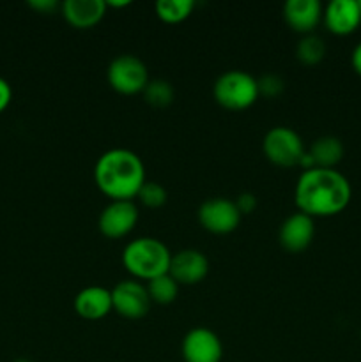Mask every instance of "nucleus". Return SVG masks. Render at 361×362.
<instances>
[{
  "label": "nucleus",
  "mask_w": 361,
  "mask_h": 362,
  "mask_svg": "<svg viewBox=\"0 0 361 362\" xmlns=\"http://www.w3.org/2000/svg\"><path fill=\"white\" fill-rule=\"evenodd\" d=\"M62 16L71 27L87 30L96 27L106 13V2L103 0H66L60 4Z\"/></svg>",
  "instance_id": "obj_13"
},
{
  "label": "nucleus",
  "mask_w": 361,
  "mask_h": 362,
  "mask_svg": "<svg viewBox=\"0 0 361 362\" xmlns=\"http://www.w3.org/2000/svg\"><path fill=\"white\" fill-rule=\"evenodd\" d=\"M138 223V209L133 202L112 200L101 211L98 219L99 232L106 239H122L133 232Z\"/></svg>",
  "instance_id": "obj_9"
},
{
  "label": "nucleus",
  "mask_w": 361,
  "mask_h": 362,
  "mask_svg": "<svg viewBox=\"0 0 361 362\" xmlns=\"http://www.w3.org/2000/svg\"><path fill=\"white\" fill-rule=\"evenodd\" d=\"M216 103L227 110L241 112L258 99V83L246 71H227L216 80L212 88Z\"/></svg>",
  "instance_id": "obj_4"
},
{
  "label": "nucleus",
  "mask_w": 361,
  "mask_h": 362,
  "mask_svg": "<svg viewBox=\"0 0 361 362\" xmlns=\"http://www.w3.org/2000/svg\"><path fill=\"white\" fill-rule=\"evenodd\" d=\"M172 253L168 247L152 237L131 240L122 251V264L137 279L151 281L158 276L168 274Z\"/></svg>",
  "instance_id": "obj_3"
},
{
  "label": "nucleus",
  "mask_w": 361,
  "mask_h": 362,
  "mask_svg": "<svg viewBox=\"0 0 361 362\" xmlns=\"http://www.w3.org/2000/svg\"><path fill=\"white\" fill-rule=\"evenodd\" d=\"M138 200L149 209H159L166 204V198H168V193H166L165 187L158 182H151V180H145V184L142 186L140 193H138Z\"/></svg>",
  "instance_id": "obj_22"
},
{
  "label": "nucleus",
  "mask_w": 361,
  "mask_h": 362,
  "mask_svg": "<svg viewBox=\"0 0 361 362\" xmlns=\"http://www.w3.org/2000/svg\"><path fill=\"white\" fill-rule=\"evenodd\" d=\"M94 180L110 200L133 202L145 184V166L133 151L112 148L96 161Z\"/></svg>",
  "instance_id": "obj_2"
},
{
  "label": "nucleus",
  "mask_w": 361,
  "mask_h": 362,
  "mask_svg": "<svg viewBox=\"0 0 361 362\" xmlns=\"http://www.w3.org/2000/svg\"><path fill=\"white\" fill-rule=\"evenodd\" d=\"M262 151L273 165L282 166V168L299 166L304 156L301 136L296 131L285 126H276L265 133Z\"/></svg>",
  "instance_id": "obj_5"
},
{
  "label": "nucleus",
  "mask_w": 361,
  "mask_h": 362,
  "mask_svg": "<svg viewBox=\"0 0 361 362\" xmlns=\"http://www.w3.org/2000/svg\"><path fill=\"white\" fill-rule=\"evenodd\" d=\"M283 18L294 32L310 34L322 18V6L319 0H289L283 7Z\"/></svg>",
  "instance_id": "obj_16"
},
{
  "label": "nucleus",
  "mask_w": 361,
  "mask_h": 362,
  "mask_svg": "<svg viewBox=\"0 0 361 362\" xmlns=\"http://www.w3.org/2000/svg\"><path fill=\"white\" fill-rule=\"evenodd\" d=\"M11 99H13V88H11L9 81L0 76V113L11 105Z\"/></svg>",
  "instance_id": "obj_25"
},
{
  "label": "nucleus",
  "mask_w": 361,
  "mask_h": 362,
  "mask_svg": "<svg viewBox=\"0 0 361 362\" xmlns=\"http://www.w3.org/2000/svg\"><path fill=\"white\" fill-rule=\"evenodd\" d=\"M144 98L154 108H166L173 101V88L168 81L152 80L144 88Z\"/></svg>",
  "instance_id": "obj_21"
},
{
  "label": "nucleus",
  "mask_w": 361,
  "mask_h": 362,
  "mask_svg": "<svg viewBox=\"0 0 361 362\" xmlns=\"http://www.w3.org/2000/svg\"><path fill=\"white\" fill-rule=\"evenodd\" d=\"M147 292L152 303L170 304L177 299L179 285H177V281L170 274H163L147 281Z\"/></svg>",
  "instance_id": "obj_19"
},
{
  "label": "nucleus",
  "mask_w": 361,
  "mask_h": 362,
  "mask_svg": "<svg viewBox=\"0 0 361 362\" xmlns=\"http://www.w3.org/2000/svg\"><path fill=\"white\" fill-rule=\"evenodd\" d=\"M308 156L314 161L315 168H333L343 158V145L335 136H322L314 141Z\"/></svg>",
  "instance_id": "obj_17"
},
{
  "label": "nucleus",
  "mask_w": 361,
  "mask_h": 362,
  "mask_svg": "<svg viewBox=\"0 0 361 362\" xmlns=\"http://www.w3.org/2000/svg\"><path fill=\"white\" fill-rule=\"evenodd\" d=\"M209 260L204 253L197 250H183L172 255L168 274L177 281V285H197L207 276Z\"/></svg>",
  "instance_id": "obj_12"
},
{
  "label": "nucleus",
  "mask_w": 361,
  "mask_h": 362,
  "mask_svg": "<svg viewBox=\"0 0 361 362\" xmlns=\"http://www.w3.org/2000/svg\"><path fill=\"white\" fill-rule=\"evenodd\" d=\"M147 286L142 285L138 279H126L113 286L112 308L117 315L127 320H138L149 313L151 308Z\"/></svg>",
  "instance_id": "obj_7"
},
{
  "label": "nucleus",
  "mask_w": 361,
  "mask_h": 362,
  "mask_svg": "<svg viewBox=\"0 0 361 362\" xmlns=\"http://www.w3.org/2000/svg\"><path fill=\"white\" fill-rule=\"evenodd\" d=\"M258 83V94L265 95V98H276L283 92V80L276 74H265L260 80H257Z\"/></svg>",
  "instance_id": "obj_23"
},
{
  "label": "nucleus",
  "mask_w": 361,
  "mask_h": 362,
  "mask_svg": "<svg viewBox=\"0 0 361 362\" xmlns=\"http://www.w3.org/2000/svg\"><path fill=\"white\" fill-rule=\"evenodd\" d=\"M350 60H353L354 71H356L357 74H361V42L356 46V48H354L353 57H350Z\"/></svg>",
  "instance_id": "obj_27"
},
{
  "label": "nucleus",
  "mask_w": 361,
  "mask_h": 362,
  "mask_svg": "<svg viewBox=\"0 0 361 362\" xmlns=\"http://www.w3.org/2000/svg\"><path fill=\"white\" fill-rule=\"evenodd\" d=\"M314 235V218L303 214V212H294L280 226L278 240L283 250L289 253H301L310 246Z\"/></svg>",
  "instance_id": "obj_11"
},
{
  "label": "nucleus",
  "mask_w": 361,
  "mask_h": 362,
  "mask_svg": "<svg viewBox=\"0 0 361 362\" xmlns=\"http://www.w3.org/2000/svg\"><path fill=\"white\" fill-rule=\"evenodd\" d=\"M294 200L310 218H328L342 212L350 202V184L333 168L304 170L296 182Z\"/></svg>",
  "instance_id": "obj_1"
},
{
  "label": "nucleus",
  "mask_w": 361,
  "mask_h": 362,
  "mask_svg": "<svg viewBox=\"0 0 361 362\" xmlns=\"http://www.w3.org/2000/svg\"><path fill=\"white\" fill-rule=\"evenodd\" d=\"M195 4L191 0H159L156 4V14L165 23H180L193 11Z\"/></svg>",
  "instance_id": "obj_18"
},
{
  "label": "nucleus",
  "mask_w": 361,
  "mask_h": 362,
  "mask_svg": "<svg viewBox=\"0 0 361 362\" xmlns=\"http://www.w3.org/2000/svg\"><path fill=\"white\" fill-rule=\"evenodd\" d=\"M28 6H30L32 9L38 11V13H50V11L55 9L59 4H57L55 0H30Z\"/></svg>",
  "instance_id": "obj_26"
},
{
  "label": "nucleus",
  "mask_w": 361,
  "mask_h": 362,
  "mask_svg": "<svg viewBox=\"0 0 361 362\" xmlns=\"http://www.w3.org/2000/svg\"><path fill=\"white\" fill-rule=\"evenodd\" d=\"M326 55V45L321 37L314 34H308L297 42L296 57L304 66H315L321 62Z\"/></svg>",
  "instance_id": "obj_20"
},
{
  "label": "nucleus",
  "mask_w": 361,
  "mask_h": 362,
  "mask_svg": "<svg viewBox=\"0 0 361 362\" xmlns=\"http://www.w3.org/2000/svg\"><path fill=\"white\" fill-rule=\"evenodd\" d=\"M324 23L329 32L347 35L356 30L361 21V9L356 0H333L324 11Z\"/></svg>",
  "instance_id": "obj_14"
},
{
  "label": "nucleus",
  "mask_w": 361,
  "mask_h": 362,
  "mask_svg": "<svg viewBox=\"0 0 361 362\" xmlns=\"http://www.w3.org/2000/svg\"><path fill=\"white\" fill-rule=\"evenodd\" d=\"M357 4H360V9H361V0H360V2H357Z\"/></svg>",
  "instance_id": "obj_30"
},
{
  "label": "nucleus",
  "mask_w": 361,
  "mask_h": 362,
  "mask_svg": "<svg viewBox=\"0 0 361 362\" xmlns=\"http://www.w3.org/2000/svg\"><path fill=\"white\" fill-rule=\"evenodd\" d=\"M236 205H237V209H239L241 216L251 214V212L257 209V198H255L251 193H243V194H239V198L236 200Z\"/></svg>",
  "instance_id": "obj_24"
},
{
  "label": "nucleus",
  "mask_w": 361,
  "mask_h": 362,
  "mask_svg": "<svg viewBox=\"0 0 361 362\" xmlns=\"http://www.w3.org/2000/svg\"><path fill=\"white\" fill-rule=\"evenodd\" d=\"M131 2H127V0H124V2H112V0H110V2H106V7H126V6H130Z\"/></svg>",
  "instance_id": "obj_28"
},
{
  "label": "nucleus",
  "mask_w": 361,
  "mask_h": 362,
  "mask_svg": "<svg viewBox=\"0 0 361 362\" xmlns=\"http://www.w3.org/2000/svg\"><path fill=\"white\" fill-rule=\"evenodd\" d=\"M112 310V290L105 286H87L74 297V311L85 320H101Z\"/></svg>",
  "instance_id": "obj_15"
},
{
  "label": "nucleus",
  "mask_w": 361,
  "mask_h": 362,
  "mask_svg": "<svg viewBox=\"0 0 361 362\" xmlns=\"http://www.w3.org/2000/svg\"><path fill=\"white\" fill-rule=\"evenodd\" d=\"M16 362H32V361H28V359H20V361H16Z\"/></svg>",
  "instance_id": "obj_29"
},
{
  "label": "nucleus",
  "mask_w": 361,
  "mask_h": 362,
  "mask_svg": "<svg viewBox=\"0 0 361 362\" xmlns=\"http://www.w3.org/2000/svg\"><path fill=\"white\" fill-rule=\"evenodd\" d=\"M110 87L122 95H134L144 92L149 83L145 64L134 55H119L110 62L106 71Z\"/></svg>",
  "instance_id": "obj_6"
},
{
  "label": "nucleus",
  "mask_w": 361,
  "mask_h": 362,
  "mask_svg": "<svg viewBox=\"0 0 361 362\" xmlns=\"http://www.w3.org/2000/svg\"><path fill=\"white\" fill-rule=\"evenodd\" d=\"M241 212L236 202L229 198H212L204 202L198 209V221L204 230L214 235H227L234 232L241 223Z\"/></svg>",
  "instance_id": "obj_8"
},
{
  "label": "nucleus",
  "mask_w": 361,
  "mask_h": 362,
  "mask_svg": "<svg viewBox=\"0 0 361 362\" xmlns=\"http://www.w3.org/2000/svg\"><path fill=\"white\" fill-rule=\"evenodd\" d=\"M180 354L186 362H219L223 359V345L214 332L197 327L184 336Z\"/></svg>",
  "instance_id": "obj_10"
}]
</instances>
